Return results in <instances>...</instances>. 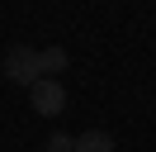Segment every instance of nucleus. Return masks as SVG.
<instances>
[{"label": "nucleus", "mask_w": 156, "mask_h": 152, "mask_svg": "<svg viewBox=\"0 0 156 152\" xmlns=\"http://www.w3.org/2000/svg\"><path fill=\"white\" fill-rule=\"evenodd\" d=\"M0 71H5V81H14V86H24V90H29V86L38 81V48H29V43H10V48H5Z\"/></svg>", "instance_id": "nucleus-1"}, {"label": "nucleus", "mask_w": 156, "mask_h": 152, "mask_svg": "<svg viewBox=\"0 0 156 152\" xmlns=\"http://www.w3.org/2000/svg\"><path fill=\"white\" fill-rule=\"evenodd\" d=\"M29 104L43 119H57V114L66 109V86H62L57 76H38V81L29 86Z\"/></svg>", "instance_id": "nucleus-2"}, {"label": "nucleus", "mask_w": 156, "mask_h": 152, "mask_svg": "<svg viewBox=\"0 0 156 152\" xmlns=\"http://www.w3.org/2000/svg\"><path fill=\"white\" fill-rule=\"evenodd\" d=\"M66 66H71L66 48H38V76H62Z\"/></svg>", "instance_id": "nucleus-3"}, {"label": "nucleus", "mask_w": 156, "mask_h": 152, "mask_svg": "<svg viewBox=\"0 0 156 152\" xmlns=\"http://www.w3.org/2000/svg\"><path fill=\"white\" fill-rule=\"evenodd\" d=\"M76 152H114V138H109L104 128H85L76 138Z\"/></svg>", "instance_id": "nucleus-4"}, {"label": "nucleus", "mask_w": 156, "mask_h": 152, "mask_svg": "<svg viewBox=\"0 0 156 152\" xmlns=\"http://www.w3.org/2000/svg\"><path fill=\"white\" fill-rule=\"evenodd\" d=\"M48 152H76V138H66V133H52V138H48Z\"/></svg>", "instance_id": "nucleus-5"}]
</instances>
